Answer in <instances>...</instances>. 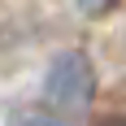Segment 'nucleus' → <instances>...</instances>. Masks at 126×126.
<instances>
[{"label": "nucleus", "instance_id": "nucleus-2", "mask_svg": "<svg viewBox=\"0 0 126 126\" xmlns=\"http://www.w3.org/2000/svg\"><path fill=\"white\" fill-rule=\"evenodd\" d=\"M9 126H65V122L52 117V113H22V117H13Z\"/></svg>", "mask_w": 126, "mask_h": 126}, {"label": "nucleus", "instance_id": "nucleus-4", "mask_svg": "<svg viewBox=\"0 0 126 126\" xmlns=\"http://www.w3.org/2000/svg\"><path fill=\"white\" fill-rule=\"evenodd\" d=\"M100 126H126V113H113V117H104Z\"/></svg>", "mask_w": 126, "mask_h": 126}, {"label": "nucleus", "instance_id": "nucleus-1", "mask_svg": "<svg viewBox=\"0 0 126 126\" xmlns=\"http://www.w3.org/2000/svg\"><path fill=\"white\" fill-rule=\"evenodd\" d=\"M91 96H96V70L78 48H65L52 57L48 74H44V104L52 117H61L65 126L87 113Z\"/></svg>", "mask_w": 126, "mask_h": 126}, {"label": "nucleus", "instance_id": "nucleus-3", "mask_svg": "<svg viewBox=\"0 0 126 126\" xmlns=\"http://www.w3.org/2000/svg\"><path fill=\"white\" fill-rule=\"evenodd\" d=\"M74 4H78V13H87V17H104L117 0H74Z\"/></svg>", "mask_w": 126, "mask_h": 126}]
</instances>
